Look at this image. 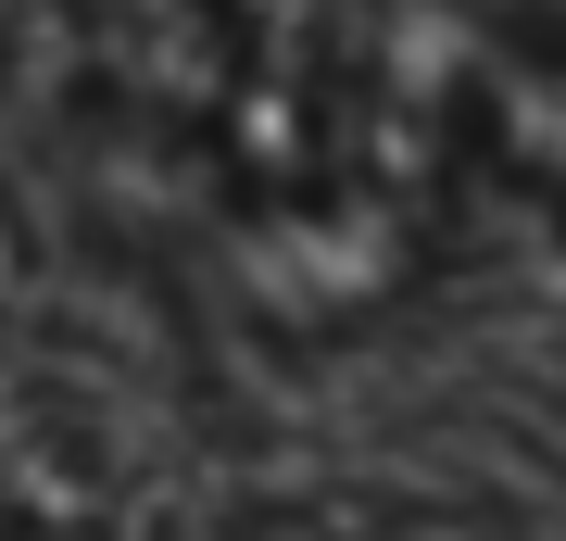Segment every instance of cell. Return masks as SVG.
I'll return each instance as SVG.
<instances>
[{
	"label": "cell",
	"instance_id": "cell-2",
	"mask_svg": "<svg viewBox=\"0 0 566 541\" xmlns=\"http://www.w3.org/2000/svg\"><path fill=\"white\" fill-rule=\"evenodd\" d=\"M0 541H76V529H51L39 503H13V491H0Z\"/></svg>",
	"mask_w": 566,
	"mask_h": 541
},
{
	"label": "cell",
	"instance_id": "cell-1",
	"mask_svg": "<svg viewBox=\"0 0 566 541\" xmlns=\"http://www.w3.org/2000/svg\"><path fill=\"white\" fill-rule=\"evenodd\" d=\"M214 541H516L491 503L453 491H303V503H252Z\"/></svg>",
	"mask_w": 566,
	"mask_h": 541
}]
</instances>
